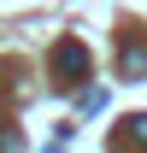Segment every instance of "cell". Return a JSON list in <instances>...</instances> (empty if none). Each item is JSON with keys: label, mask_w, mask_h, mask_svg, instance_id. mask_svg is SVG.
I'll use <instances>...</instances> for the list:
<instances>
[{"label": "cell", "mask_w": 147, "mask_h": 153, "mask_svg": "<svg viewBox=\"0 0 147 153\" xmlns=\"http://www.w3.org/2000/svg\"><path fill=\"white\" fill-rule=\"evenodd\" d=\"M53 65H59V76L76 82V76L88 71V47H82V41H59V47H53Z\"/></svg>", "instance_id": "1"}, {"label": "cell", "mask_w": 147, "mask_h": 153, "mask_svg": "<svg viewBox=\"0 0 147 153\" xmlns=\"http://www.w3.org/2000/svg\"><path fill=\"white\" fill-rule=\"evenodd\" d=\"M124 71H129V76H147V47H141V41L124 47Z\"/></svg>", "instance_id": "2"}, {"label": "cell", "mask_w": 147, "mask_h": 153, "mask_svg": "<svg viewBox=\"0 0 147 153\" xmlns=\"http://www.w3.org/2000/svg\"><path fill=\"white\" fill-rule=\"evenodd\" d=\"M124 130H129V135H135V141H141V147H147V112H135V118H124Z\"/></svg>", "instance_id": "3"}]
</instances>
